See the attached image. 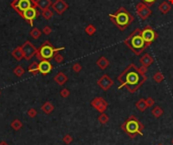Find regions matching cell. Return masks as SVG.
I'll return each mask as SVG.
<instances>
[{"instance_id":"cell-30","label":"cell","mask_w":173,"mask_h":145,"mask_svg":"<svg viewBox=\"0 0 173 145\" xmlns=\"http://www.w3.org/2000/svg\"><path fill=\"white\" fill-rule=\"evenodd\" d=\"M14 74H15L16 76H18V77H20L21 75H23L24 73V69L21 67V66H17V67L14 69Z\"/></svg>"},{"instance_id":"cell-17","label":"cell","mask_w":173,"mask_h":145,"mask_svg":"<svg viewBox=\"0 0 173 145\" xmlns=\"http://www.w3.org/2000/svg\"><path fill=\"white\" fill-rule=\"evenodd\" d=\"M37 7L41 10H45L47 8H50L52 6V1L51 0H37Z\"/></svg>"},{"instance_id":"cell-32","label":"cell","mask_w":173,"mask_h":145,"mask_svg":"<svg viewBox=\"0 0 173 145\" xmlns=\"http://www.w3.org/2000/svg\"><path fill=\"white\" fill-rule=\"evenodd\" d=\"M54 59H55V61H56L57 63H62V62L64 61V57L61 55V54L58 53V52H57V53H55Z\"/></svg>"},{"instance_id":"cell-2","label":"cell","mask_w":173,"mask_h":145,"mask_svg":"<svg viewBox=\"0 0 173 145\" xmlns=\"http://www.w3.org/2000/svg\"><path fill=\"white\" fill-rule=\"evenodd\" d=\"M123 44L128 47L135 55L140 56L150 45L144 41L143 37H142V30L141 28H136L125 41Z\"/></svg>"},{"instance_id":"cell-5","label":"cell","mask_w":173,"mask_h":145,"mask_svg":"<svg viewBox=\"0 0 173 145\" xmlns=\"http://www.w3.org/2000/svg\"><path fill=\"white\" fill-rule=\"evenodd\" d=\"M64 49H65L64 47L55 49L54 47H53V45L51 44L49 41H46L45 43H43V45L40 47V49H38V52H37L36 56L40 61H42V60H50L52 59V58H54L55 53H57V52Z\"/></svg>"},{"instance_id":"cell-41","label":"cell","mask_w":173,"mask_h":145,"mask_svg":"<svg viewBox=\"0 0 173 145\" xmlns=\"http://www.w3.org/2000/svg\"><path fill=\"white\" fill-rule=\"evenodd\" d=\"M157 145H163V144H162V143H159V144H157Z\"/></svg>"},{"instance_id":"cell-9","label":"cell","mask_w":173,"mask_h":145,"mask_svg":"<svg viewBox=\"0 0 173 145\" xmlns=\"http://www.w3.org/2000/svg\"><path fill=\"white\" fill-rule=\"evenodd\" d=\"M21 48H22V51H23L24 59L28 60V61L32 59V57H34L37 54V52H38V49H37L30 41H26V43H23Z\"/></svg>"},{"instance_id":"cell-29","label":"cell","mask_w":173,"mask_h":145,"mask_svg":"<svg viewBox=\"0 0 173 145\" xmlns=\"http://www.w3.org/2000/svg\"><path fill=\"white\" fill-rule=\"evenodd\" d=\"M53 109H54V107H53L52 103H49V101H48V103H45V105H43V108H42V110H43V111H44L46 114H50L51 112L53 111Z\"/></svg>"},{"instance_id":"cell-20","label":"cell","mask_w":173,"mask_h":145,"mask_svg":"<svg viewBox=\"0 0 173 145\" xmlns=\"http://www.w3.org/2000/svg\"><path fill=\"white\" fill-rule=\"evenodd\" d=\"M171 8H172V5L168 1H163L159 5L160 12H161V13H163V14H167L168 12L171 10Z\"/></svg>"},{"instance_id":"cell-34","label":"cell","mask_w":173,"mask_h":145,"mask_svg":"<svg viewBox=\"0 0 173 145\" xmlns=\"http://www.w3.org/2000/svg\"><path fill=\"white\" fill-rule=\"evenodd\" d=\"M43 33H44L45 35H46V36H49V35H51L52 34V28H50V26H44V28H43V31H42Z\"/></svg>"},{"instance_id":"cell-26","label":"cell","mask_w":173,"mask_h":145,"mask_svg":"<svg viewBox=\"0 0 173 145\" xmlns=\"http://www.w3.org/2000/svg\"><path fill=\"white\" fill-rule=\"evenodd\" d=\"M108 121H110V117L104 113H101L99 117H98V122H99L101 125H105V124H108Z\"/></svg>"},{"instance_id":"cell-39","label":"cell","mask_w":173,"mask_h":145,"mask_svg":"<svg viewBox=\"0 0 173 145\" xmlns=\"http://www.w3.org/2000/svg\"><path fill=\"white\" fill-rule=\"evenodd\" d=\"M36 115H37V111H36V110L32 109V110H30V111H28V116H30V117H34Z\"/></svg>"},{"instance_id":"cell-18","label":"cell","mask_w":173,"mask_h":145,"mask_svg":"<svg viewBox=\"0 0 173 145\" xmlns=\"http://www.w3.org/2000/svg\"><path fill=\"white\" fill-rule=\"evenodd\" d=\"M11 55H12V57H13L15 60H17V61H20L22 58H24L23 51H22L21 46H20V47H16V48L11 52Z\"/></svg>"},{"instance_id":"cell-28","label":"cell","mask_w":173,"mask_h":145,"mask_svg":"<svg viewBox=\"0 0 173 145\" xmlns=\"http://www.w3.org/2000/svg\"><path fill=\"white\" fill-rule=\"evenodd\" d=\"M85 33L88 35V36H93L96 33V28L93 26V24H88L85 28Z\"/></svg>"},{"instance_id":"cell-21","label":"cell","mask_w":173,"mask_h":145,"mask_svg":"<svg viewBox=\"0 0 173 145\" xmlns=\"http://www.w3.org/2000/svg\"><path fill=\"white\" fill-rule=\"evenodd\" d=\"M136 108L138 109V111L140 112H145L148 109L147 103H146L145 99H140L139 101L136 103Z\"/></svg>"},{"instance_id":"cell-24","label":"cell","mask_w":173,"mask_h":145,"mask_svg":"<svg viewBox=\"0 0 173 145\" xmlns=\"http://www.w3.org/2000/svg\"><path fill=\"white\" fill-rule=\"evenodd\" d=\"M28 71L32 72L34 75L38 74L39 72H40V71H39V64L37 63V62H32V63L28 66Z\"/></svg>"},{"instance_id":"cell-38","label":"cell","mask_w":173,"mask_h":145,"mask_svg":"<svg viewBox=\"0 0 173 145\" xmlns=\"http://www.w3.org/2000/svg\"><path fill=\"white\" fill-rule=\"evenodd\" d=\"M21 126V124H20V122L18 121V120H15V121L12 123V127L13 128H15V129H18V128Z\"/></svg>"},{"instance_id":"cell-6","label":"cell","mask_w":173,"mask_h":145,"mask_svg":"<svg viewBox=\"0 0 173 145\" xmlns=\"http://www.w3.org/2000/svg\"><path fill=\"white\" fill-rule=\"evenodd\" d=\"M10 6H11L20 16H22L23 11H26L28 8L37 7V2L36 0H13V1L11 2V4H10Z\"/></svg>"},{"instance_id":"cell-35","label":"cell","mask_w":173,"mask_h":145,"mask_svg":"<svg viewBox=\"0 0 173 145\" xmlns=\"http://www.w3.org/2000/svg\"><path fill=\"white\" fill-rule=\"evenodd\" d=\"M157 1V0H141V2L145 3L146 5H148L149 7H151L152 5H154V3Z\"/></svg>"},{"instance_id":"cell-13","label":"cell","mask_w":173,"mask_h":145,"mask_svg":"<svg viewBox=\"0 0 173 145\" xmlns=\"http://www.w3.org/2000/svg\"><path fill=\"white\" fill-rule=\"evenodd\" d=\"M52 7L58 14L61 15V14H63L64 12L68 9L69 5H68V3L65 0H56V1L52 4Z\"/></svg>"},{"instance_id":"cell-4","label":"cell","mask_w":173,"mask_h":145,"mask_svg":"<svg viewBox=\"0 0 173 145\" xmlns=\"http://www.w3.org/2000/svg\"><path fill=\"white\" fill-rule=\"evenodd\" d=\"M121 130L132 139H135L137 135H143L144 125L137 119L136 116H130L125 122L121 126Z\"/></svg>"},{"instance_id":"cell-40","label":"cell","mask_w":173,"mask_h":145,"mask_svg":"<svg viewBox=\"0 0 173 145\" xmlns=\"http://www.w3.org/2000/svg\"><path fill=\"white\" fill-rule=\"evenodd\" d=\"M168 2H169L170 4H171V5H173V0H167Z\"/></svg>"},{"instance_id":"cell-42","label":"cell","mask_w":173,"mask_h":145,"mask_svg":"<svg viewBox=\"0 0 173 145\" xmlns=\"http://www.w3.org/2000/svg\"><path fill=\"white\" fill-rule=\"evenodd\" d=\"M172 144H173V139H172Z\"/></svg>"},{"instance_id":"cell-7","label":"cell","mask_w":173,"mask_h":145,"mask_svg":"<svg viewBox=\"0 0 173 145\" xmlns=\"http://www.w3.org/2000/svg\"><path fill=\"white\" fill-rule=\"evenodd\" d=\"M142 37H143L144 41L147 43L148 45H151L155 40H157L159 35L157 34L155 30L152 28L151 26H146L145 28L142 30Z\"/></svg>"},{"instance_id":"cell-25","label":"cell","mask_w":173,"mask_h":145,"mask_svg":"<svg viewBox=\"0 0 173 145\" xmlns=\"http://www.w3.org/2000/svg\"><path fill=\"white\" fill-rule=\"evenodd\" d=\"M42 31H40L38 28H34L32 31H30V37L32 38H34V39H39L41 36H42Z\"/></svg>"},{"instance_id":"cell-1","label":"cell","mask_w":173,"mask_h":145,"mask_svg":"<svg viewBox=\"0 0 173 145\" xmlns=\"http://www.w3.org/2000/svg\"><path fill=\"white\" fill-rule=\"evenodd\" d=\"M117 81L119 82V89L125 87L129 92L135 94L147 81V76L142 74L139 71V68L134 63H132L119 74Z\"/></svg>"},{"instance_id":"cell-27","label":"cell","mask_w":173,"mask_h":145,"mask_svg":"<svg viewBox=\"0 0 173 145\" xmlns=\"http://www.w3.org/2000/svg\"><path fill=\"white\" fill-rule=\"evenodd\" d=\"M153 80H154L155 82H157V83H161V82L164 80V75H163V73H162V72H160V71L156 72V73L153 75Z\"/></svg>"},{"instance_id":"cell-3","label":"cell","mask_w":173,"mask_h":145,"mask_svg":"<svg viewBox=\"0 0 173 145\" xmlns=\"http://www.w3.org/2000/svg\"><path fill=\"white\" fill-rule=\"evenodd\" d=\"M110 19L119 31H125L135 20L134 15L123 6L119 7L114 13L108 14Z\"/></svg>"},{"instance_id":"cell-16","label":"cell","mask_w":173,"mask_h":145,"mask_svg":"<svg viewBox=\"0 0 173 145\" xmlns=\"http://www.w3.org/2000/svg\"><path fill=\"white\" fill-rule=\"evenodd\" d=\"M96 65L98 66V68L101 70H105L106 68L110 66V61L108 60V58L104 57V56H101L99 59L96 61Z\"/></svg>"},{"instance_id":"cell-14","label":"cell","mask_w":173,"mask_h":145,"mask_svg":"<svg viewBox=\"0 0 173 145\" xmlns=\"http://www.w3.org/2000/svg\"><path fill=\"white\" fill-rule=\"evenodd\" d=\"M53 69L52 64L50 63L49 60H42L39 64V71L43 74V75H47L48 73H50L51 70Z\"/></svg>"},{"instance_id":"cell-15","label":"cell","mask_w":173,"mask_h":145,"mask_svg":"<svg viewBox=\"0 0 173 145\" xmlns=\"http://www.w3.org/2000/svg\"><path fill=\"white\" fill-rule=\"evenodd\" d=\"M140 63H141L142 66H145V67L148 68L149 66H151L154 63V59L149 53H145L141 57V59H140Z\"/></svg>"},{"instance_id":"cell-33","label":"cell","mask_w":173,"mask_h":145,"mask_svg":"<svg viewBox=\"0 0 173 145\" xmlns=\"http://www.w3.org/2000/svg\"><path fill=\"white\" fill-rule=\"evenodd\" d=\"M72 69H73V71L76 72V73H79V72L82 70V66L80 65L79 63H75L73 65V67H72Z\"/></svg>"},{"instance_id":"cell-8","label":"cell","mask_w":173,"mask_h":145,"mask_svg":"<svg viewBox=\"0 0 173 145\" xmlns=\"http://www.w3.org/2000/svg\"><path fill=\"white\" fill-rule=\"evenodd\" d=\"M136 12L141 20H146L152 14V9L143 2H139L136 5Z\"/></svg>"},{"instance_id":"cell-36","label":"cell","mask_w":173,"mask_h":145,"mask_svg":"<svg viewBox=\"0 0 173 145\" xmlns=\"http://www.w3.org/2000/svg\"><path fill=\"white\" fill-rule=\"evenodd\" d=\"M60 94H61L62 97H68V96H69V94H70V92L67 89V88H64V89L61 90Z\"/></svg>"},{"instance_id":"cell-11","label":"cell","mask_w":173,"mask_h":145,"mask_svg":"<svg viewBox=\"0 0 173 145\" xmlns=\"http://www.w3.org/2000/svg\"><path fill=\"white\" fill-rule=\"evenodd\" d=\"M91 105L96 110V111L99 112V113L101 114L106 111V109H108V103L104 99H102V97H100V96H97L91 101Z\"/></svg>"},{"instance_id":"cell-22","label":"cell","mask_w":173,"mask_h":145,"mask_svg":"<svg viewBox=\"0 0 173 145\" xmlns=\"http://www.w3.org/2000/svg\"><path fill=\"white\" fill-rule=\"evenodd\" d=\"M151 114L156 118V119H158V118H160L162 115H163V110H162V108L159 107V105H155V107L152 109Z\"/></svg>"},{"instance_id":"cell-23","label":"cell","mask_w":173,"mask_h":145,"mask_svg":"<svg viewBox=\"0 0 173 145\" xmlns=\"http://www.w3.org/2000/svg\"><path fill=\"white\" fill-rule=\"evenodd\" d=\"M53 15H54V13H53V11L50 9V8H47V9H45V10H42V16L45 18V19H47V20L52 19Z\"/></svg>"},{"instance_id":"cell-12","label":"cell","mask_w":173,"mask_h":145,"mask_svg":"<svg viewBox=\"0 0 173 145\" xmlns=\"http://www.w3.org/2000/svg\"><path fill=\"white\" fill-rule=\"evenodd\" d=\"M37 16H38V10H37V7H30V8H28L26 11H23L21 17L24 18V19H26L28 22H30V26H32V24H34V18H36Z\"/></svg>"},{"instance_id":"cell-31","label":"cell","mask_w":173,"mask_h":145,"mask_svg":"<svg viewBox=\"0 0 173 145\" xmlns=\"http://www.w3.org/2000/svg\"><path fill=\"white\" fill-rule=\"evenodd\" d=\"M145 101H146V103H147L148 108H151V107H153V105H155V101H154V99H153V97H151V96L145 99Z\"/></svg>"},{"instance_id":"cell-10","label":"cell","mask_w":173,"mask_h":145,"mask_svg":"<svg viewBox=\"0 0 173 145\" xmlns=\"http://www.w3.org/2000/svg\"><path fill=\"white\" fill-rule=\"evenodd\" d=\"M114 81L112 79L110 76L108 75V74H103V75L97 80V85L99 86L102 90H104V92L110 89L112 86L114 85Z\"/></svg>"},{"instance_id":"cell-19","label":"cell","mask_w":173,"mask_h":145,"mask_svg":"<svg viewBox=\"0 0 173 145\" xmlns=\"http://www.w3.org/2000/svg\"><path fill=\"white\" fill-rule=\"evenodd\" d=\"M54 80L59 84V85H63V84H65L66 82L68 81V77L63 73V72H59V73L55 76Z\"/></svg>"},{"instance_id":"cell-37","label":"cell","mask_w":173,"mask_h":145,"mask_svg":"<svg viewBox=\"0 0 173 145\" xmlns=\"http://www.w3.org/2000/svg\"><path fill=\"white\" fill-rule=\"evenodd\" d=\"M72 141H73V138L70 135H66L65 137H64V142H65L66 144H70Z\"/></svg>"}]
</instances>
